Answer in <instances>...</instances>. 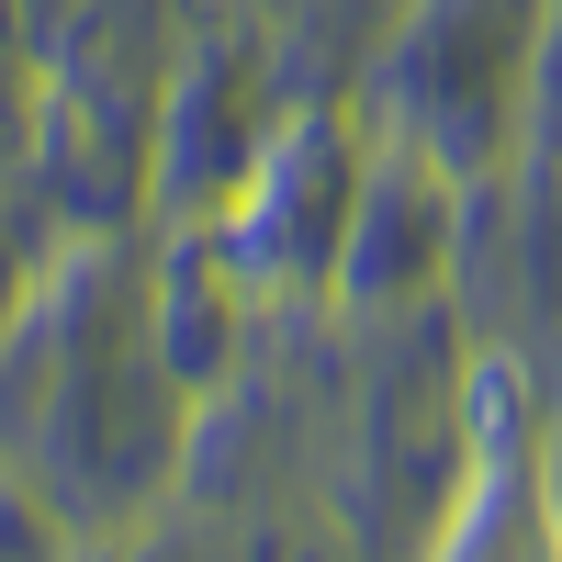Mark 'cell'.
<instances>
[]
</instances>
